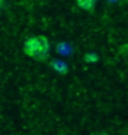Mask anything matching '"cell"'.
Here are the masks:
<instances>
[{"mask_svg":"<svg viewBox=\"0 0 128 135\" xmlns=\"http://www.w3.org/2000/svg\"><path fill=\"white\" fill-rule=\"evenodd\" d=\"M4 5H5V0H0V9H2Z\"/></svg>","mask_w":128,"mask_h":135,"instance_id":"6","label":"cell"},{"mask_svg":"<svg viewBox=\"0 0 128 135\" xmlns=\"http://www.w3.org/2000/svg\"><path fill=\"white\" fill-rule=\"evenodd\" d=\"M49 40L46 35H30L26 37L25 44H23V53H25L28 58L35 61H48L49 60Z\"/></svg>","mask_w":128,"mask_h":135,"instance_id":"1","label":"cell"},{"mask_svg":"<svg viewBox=\"0 0 128 135\" xmlns=\"http://www.w3.org/2000/svg\"><path fill=\"white\" fill-rule=\"evenodd\" d=\"M93 135H107L105 132H97V133H93Z\"/></svg>","mask_w":128,"mask_h":135,"instance_id":"5","label":"cell"},{"mask_svg":"<svg viewBox=\"0 0 128 135\" xmlns=\"http://www.w3.org/2000/svg\"><path fill=\"white\" fill-rule=\"evenodd\" d=\"M49 67L54 70V72H58V74H61V75H65L67 72H69V65H67L63 60H51Z\"/></svg>","mask_w":128,"mask_h":135,"instance_id":"2","label":"cell"},{"mask_svg":"<svg viewBox=\"0 0 128 135\" xmlns=\"http://www.w3.org/2000/svg\"><path fill=\"white\" fill-rule=\"evenodd\" d=\"M84 60H86V63H97L98 61V55L97 53H86L84 55Z\"/></svg>","mask_w":128,"mask_h":135,"instance_id":"4","label":"cell"},{"mask_svg":"<svg viewBox=\"0 0 128 135\" xmlns=\"http://www.w3.org/2000/svg\"><path fill=\"white\" fill-rule=\"evenodd\" d=\"M75 2H77V7H81L86 12H93L95 4H97V0H75Z\"/></svg>","mask_w":128,"mask_h":135,"instance_id":"3","label":"cell"},{"mask_svg":"<svg viewBox=\"0 0 128 135\" xmlns=\"http://www.w3.org/2000/svg\"><path fill=\"white\" fill-rule=\"evenodd\" d=\"M109 2H121V0H109Z\"/></svg>","mask_w":128,"mask_h":135,"instance_id":"7","label":"cell"}]
</instances>
